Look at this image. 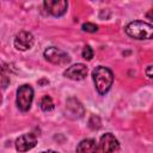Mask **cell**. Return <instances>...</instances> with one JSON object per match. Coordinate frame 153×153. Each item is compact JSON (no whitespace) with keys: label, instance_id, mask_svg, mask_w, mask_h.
<instances>
[{"label":"cell","instance_id":"obj_1","mask_svg":"<svg viewBox=\"0 0 153 153\" xmlns=\"http://www.w3.org/2000/svg\"><path fill=\"white\" fill-rule=\"evenodd\" d=\"M92 79L98 93L105 94L112 86L114 74L109 68L104 66H98L92 72Z\"/></svg>","mask_w":153,"mask_h":153},{"label":"cell","instance_id":"obj_2","mask_svg":"<svg viewBox=\"0 0 153 153\" xmlns=\"http://www.w3.org/2000/svg\"><path fill=\"white\" fill-rule=\"evenodd\" d=\"M126 33L135 39H153V25L141 22L134 20L130 22L126 26Z\"/></svg>","mask_w":153,"mask_h":153},{"label":"cell","instance_id":"obj_3","mask_svg":"<svg viewBox=\"0 0 153 153\" xmlns=\"http://www.w3.org/2000/svg\"><path fill=\"white\" fill-rule=\"evenodd\" d=\"M33 99V90L30 85H22L17 91V105L22 111H27Z\"/></svg>","mask_w":153,"mask_h":153},{"label":"cell","instance_id":"obj_4","mask_svg":"<svg viewBox=\"0 0 153 153\" xmlns=\"http://www.w3.org/2000/svg\"><path fill=\"white\" fill-rule=\"evenodd\" d=\"M44 57L49 62H51L54 65H59V66H65V65L71 62L69 55L66 51H63L59 48H55V47H50V48L45 49L44 50Z\"/></svg>","mask_w":153,"mask_h":153},{"label":"cell","instance_id":"obj_5","mask_svg":"<svg viewBox=\"0 0 153 153\" xmlns=\"http://www.w3.org/2000/svg\"><path fill=\"white\" fill-rule=\"evenodd\" d=\"M43 5H44L47 12L54 17L63 16L68 7V2L65 0H48V1H44Z\"/></svg>","mask_w":153,"mask_h":153},{"label":"cell","instance_id":"obj_6","mask_svg":"<svg viewBox=\"0 0 153 153\" xmlns=\"http://www.w3.org/2000/svg\"><path fill=\"white\" fill-rule=\"evenodd\" d=\"M118 147H120L118 140L112 134L108 133V134H104L100 137V141H99V151H100V153H112V152L117 151Z\"/></svg>","mask_w":153,"mask_h":153},{"label":"cell","instance_id":"obj_7","mask_svg":"<svg viewBox=\"0 0 153 153\" xmlns=\"http://www.w3.org/2000/svg\"><path fill=\"white\" fill-rule=\"evenodd\" d=\"M35 38L33 35L29 31H20L19 33H17L16 38H14V47L18 50H27L33 45Z\"/></svg>","mask_w":153,"mask_h":153},{"label":"cell","instance_id":"obj_8","mask_svg":"<svg viewBox=\"0 0 153 153\" xmlns=\"http://www.w3.org/2000/svg\"><path fill=\"white\" fill-rule=\"evenodd\" d=\"M36 143H37L36 135H33L32 133H27V134L19 136L16 140V149L18 152H26V151L33 148L36 146Z\"/></svg>","mask_w":153,"mask_h":153},{"label":"cell","instance_id":"obj_9","mask_svg":"<svg viewBox=\"0 0 153 153\" xmlns=\"http://www.w3.org/2000/svg\"><path fill=\"white\" fill-rule=\"evenodd\" d=\"M63 75L72 80H82L87 75V67L84 63L73 65L63 72Z\"/></svg>","mask_w":153,"mask_h":153},{"label":"cell","instance_id":"obj_10","mask_svg":"<svg viewBox=\"0 0 153 153\" xmlns=\"http://www.w3.org/2000/svg\"><path fill=\"white\" fill-rule=\"evenodd\" d=\"M76 153H97V143L92 139H85L76 146Z\"/></svg>","mask_w":153,"mask_h":153},{"label":"cell","instance_id":"obj_11","mask_svg":"<svg viewBox=\"0 0 153 153\" xmlns=\"http://www.w3.org/2000/svg\"><path fill=\"white\" fill-rule=\"evenodd\" d=\"M67 110L71 111L73 115H75V117H82L85 110H84V106L81 105V103L75 99V98H69L67 100Z\"/></svg>","mask_w":153,"mask_h":153},{"label":"cell","instance_id":"obj_12","mask_svg":"<svg viewBox=\"0 0 153 153\" xmlns=\"http://www.w3.org/2000/svg\"><path fill=\"white\" fill-rule=\"evenodd\" d=\"M39 105H41V109L43 111H51L54 109V102H53L51 97H49V96H44L41 99Z\"/></svg>","mask_w":153,"mask_h":153},{"label":"cell","instance_id":"obj_13","mask_svg":"<svg viewBox=\"0 0 153 153\" xmlns=\"http://www.w3.org/2000/svg\"><path fill=\"white\" fill-rule=\"evenodd\" d=\"M81 29L84 31H86V32H96L98 30V26L96 24H93V23H84Z\"/></svg>","mask_w":153,"mask_h":153},{"label":"cell","instance_id":"obj_14","mask_svg":"<svg viewBox=\"0 0 153 153\" xmlns=\"http://www.w3.org/2000/svg\"><path fill=\"white\" fill-rule=\"evenodd\" d=\"M82 57L85 60H91L93 57V50L90 45H85L82 49Z\"/></svg>","mask_w":153,"mask_h":153},{"label":"cell","instance_id":"obj_15","mask_svg":"<svg viewBox=\"0 0 153 153\" xmlns=\"http://www.w3.org/2000/svg\"><path fill=\"white\" fill-rule=\"evenodd\" d=\"M1 79H2V88L5 90L7 87V85L10 84V78L6 75L5 71H2V74H1Z\"/></svg>","mask_w":153,"mask_h":153},{"label":"cell","instance_id":"obj_16","mask_svg":"<svg viewBox=\"0 0 153 153\" xmlns=\"http://www.w3.org/2000/svg\"><path fill=\"white\" fill-rule=\"evenodd\" d=\"M146 75L148 76V78H153V66H149V67H147V69H146Z\"/></svg>","mask_w":153,"mask_h":153},{"label":"cell","instance_id":"obj_17","mask_svg":"<svg viewBox=\"0 0 153 153\" xmlns=\"http://www.w3.org/2000/svg\"><path fill=\"white\" fill-rule=\"evenodd\" d=\"M146 18L153 22V10H149V11L146 13Z\"/></svg>","mask_w":153,"mask_h":153},{"label":"cell","instance_id":"obj_18","mask_svg":"<svg viewBox=\"0 0 153 153\" xmlns=\"http://www.w3.org/2000/svg\"><path fill=\"white\" fill-rule=\"evenodd\" d=\"M42 153H57V152H55V151H44Z\"/></svg>","mask_w":153,"mask_h":153}]
</instances>
